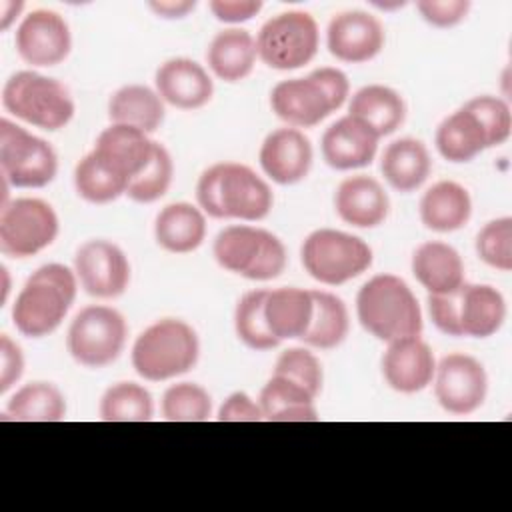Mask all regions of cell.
I'll list each match as a JSON object with an SVG mask.
<instances>
[{
	"instance_id": "42",
	"label": "cell",
	"mask_w": 512,
	"mask_h": 512,
	"mask_svg": "<svg viewBox=\"0 0 512 512\" xmlns=\"http://www.w3.org/2000/svg\"><path fill=\"white\" fill-rule=\"evenodd\" d=\"M274 374L304 386L314 396L322 392V384H324L322 362L314 352H310L304 346H294L280 352L274 364Z\"/></svg>"
},
{
	"instance_id": "6",
	"label": "cell",
	"mask_w": 512,
	"mask_h": 512,
	"mask_svg": "<svg viewBox=\"0 0 512 512\" xmlns=\"http://www.w3.org/2000/svg\"><path fill=\"white\" fill-rule=\"evenodd\" d=\"M200 358L196 330L180 318H160L144 328L132 344L130 360L148 382H164L190 372Z\"/></svg>"
},
{
	"instance_id": "12",
	"label": "cell",
	"mask_w": 512,
	"mask_h": 512,
	"mask_svg": "<svg viewBox=\"0 0 512 512\" xmlns=\"http://www.w3.org/2000/svg\"><path fill=\"white\" fill-rule=\"evenodd\" d=\"M58 174L52 144L16 122L0 120V176L10 188H44Z\"/></svg>"
},
{
	"instance_id": "47",
	"label": "cell",
	"mask_w": 512,
	"mask_h": 512,
	"mask_svg": "<svg viewBox=\"0 0 512 512\" xmlns=\"http://www.w3.org/2000/svg\"><path fill=\"white\" fill-rule=\"evenodd\" d=\"M262 6L260 0H212L208 4L214 18L224 24L248 22L262 10Z\"/></svg>"
},
{
	"instance_id": "7",
	"label": "cell",
	"mask_w": 512,
	"mask_h": 512,
	"mask_svg": "<svg viewBox=\"0 0 512 512\" xmlns=\"http://www.w3.org/2000/svg\"><path fill=\"white\" fill-rule=\"evenodd\" d=\"M212 254L220 268L256 282L278 278L288 264L284 242L270 230L250 224L222 228L214 238Z\"/></svg>"
},
{
	"instance_id": "37",
	"label": "cell",
	"mask_w": 512,
	"mask_h": 512,
	"mask_svg": "<svg viewBox=\"0 0 512 512\" xmlns=\"http://www.w3.org/2000/svg\"><path fill=\"white\" fill-rule=\"evenodd\" d=\"M98 414L104 422H148L154 416V400L142 384L124 380L104 390Z\"/></svg>"
},
{
	"instance_id": "43",
	"label": "cell",
	"mask_w": 512,
	"mask_h": 512,
	"mask_svg": "<svg viewBox=\"0 0 512 512\" xmlns=\"http://www.w3.org/2000/svg\"><path fill=\"white\" fill-rule=\"evenodd\" d=\"M482 124L486 138H488V148L502 146L510 134H512V112L510 106L504 98L492 96V94H482L474 96L464 104Z\"/></svg>"
},
{
	"instance_id": "16",
	"label": "cell",
	"mask_w": 512,
	"mask_h": 512,
	"mask_svg": "<svg viewBox=\"0 0 512 512\" xmlns=\"http://www.w3.org/2000/svg\"><path fill=\"white\" fill-rule=\"evenodd\" d=\"M18 56L34 68H50L64 62L72 50L70 26L54 10L38 8L22 18L14 36Z\"/></svg>"
},
{
	"instance_id": "39",
	"label": "cell",
	"mask_w": 512,
	"mask_h": 512,
	"mask_svg": "<svg viewBox=\"0 0 512 512\" xmlns=\"http://www.w3.org/2000/svg\"><path fill=\"white\" fill-rule=\"evenodd\" d=\"M160 410L168 422H206L212 416V396L196 382H176L164 390Z\"/></svg>"
},
{
	"instance_id": "9",
	"label": "cell",
	"mask_w": 512,
	"mask_h": 512,
	"mask_svg": "<svg viewBox=\"0 0 512 512\" xmlns=\"http://www.w3.org/2000/svg\"><path fill=\"white\" fill-rule=\"evenodd\" d=\"M300 260L316 282L340 286L364 274L372 266L374 254L360 236L334 228H318L304 238Z\"/></svg>"
},
{
	"instance_id": "18",
	"label": "cell",
	"mask_w": 512,
	"mask_h": 512,
	"mask_svg": "<svg viewBox=\"0 0 512 512\" xmlns=\"http://www.w3.org/2000/svg\"><path fill=\"white\" fill-rule=\"evenodd\" d=\"M258 162L262 172L280 186L302 182L314 162L310 138L292 126L276 128L260 144Z\"/></svg>"
},
{
	"instance_id": "48",
	"label": "cell",
	"mask_w": 512,
	"mask_h": 512,
	"mask_svg": "<svg viewBox=\"0 0 512 512\" xmlns=\"http://www.w3.org/2000/svg\"><path fill=\"white\" fill-rule=\"evenodd\" d=\"M148 8L164 20H178L188 16L194 8L196 2L194 0H152L148 2Z\"/></svg>"
},
{
	"instance_id": "34",
	"label": "cell",
	"mask_w": 512,
	"mask_h": 512,
	"mask_svg": "<svg viewBox=\"0 0 512 512\" xmlns=\"http://www.w3.org/2000/svg\"><path fill=\"white\" fill-rule=\"evenodd\" d=\"M312 302V320L300 340L320 350L340 346L350 332V314L344 300L326 290H312Z\"/></svg>"
},
{
	"instance_id": "27",
	"label": "cell",
	"mask_w": 512,
	"mask_h": 512,
	"mask_svg": "<svg viewBox=\"0 0 512 512\" xmlns=\"http://www.w3.org/2000/svg\"><path fill=\"white\" fill-rule=\"evenodd\" d=\"M154 240L172 254L194 252L206 240V214L198 204H166L154 218Z\"/></svg>"
},
{
	"instance_id": "51",
	"label": "cell",
	"mask_w": 512,
	"mask_h": 512,
	"mask_svg": "<svg viewBox=\"0 0 512 512\" xmlns=\"http://www.w3.org/2000/svg\"><path fill=\"white\" fill-rule=\"evenodd\" d=\"M374 6L376 8H380V10H394V8H402V6H406V2H394V4H382V2H374Z\"/></svg>"
},
{
	"instance_id": "13",
	"label": "cell",
	"mask_w": 512,
	"mask_h": 512,
	"mask_svg": "<svg viewBox=\"0 0 512 512\" xmlns=\"http://www.w3.org/2000/svg\"><path fill=\"white\" fill-rule=\"evenodd\" d=\"M60 232L56 210L40 198H14L0 208V252L24 260L48 248Z\"/></svg>"
},
{
	"instance_id": "40",
	"label": "cell",
	"mask_w": 512,
	"mask_h": 512,
	"mask_svg": "<svg viewBox=\"0 0 512 512\" xmlns=\"http://www.w3.org/2000/svg\"><path fill=\"white\" fill-rule=\"evenodd\" d=\"M172 180H174L172 156L164 144L156 142L150 162L138 176L132 178V182L128 184L126 196L138 204H152L170 190Z\"/></svg>"
},
{
	"instance_id": "20",
	"label": "cell",
	"mask_w": 512,
	"mask_h": 512,
	"mask_svg": "<svg viewBox=\"0 0 512 512\" xmlns=\"http://www.w3.org/2000/svg\"><path fill=\"white\" fill-rule=\"evenodd\" d=\"M154 90L164 104L178 110H198L214 96V80L208 70L186 56L164 60L154 74Z\"/></svg>"
},
{
	"instance_id": "30",
	"label": "cell",
	"mask_w": 512,
	"mask_h": 512,
	"mask_svg": "<svg viewBox=\"0 0 512 512\" xmlns=\"http://www.w3.org/2000/svg\"><path fill=\"white\" fill-rule=\"evenodd\" d=\"M312 290L298 286H282L268 290L264 300V316L270 332L282 340H300L312 320Z\"/></svg>"
},
{
	"instance_id": "3",
	"label": "cell",
	"mask_w": 512,
	"mask_h": 512,
	"mask_svg": "<svg viewBox=\"0 0 512 512\" xmlns=\"http://www.w3.org/2000/svg\"><path fill=\"white\" fill-rule=\"evenodd\" d=\"M348 96V76L340 68L320 66L304 78L280 80L270 92V108L286 126L314 128L340 110Z\"/></svg>"
},
{
	"instance_id": "4",
	"label": "cell",
	"mask_w": 512,
	"mask_h": 512,
	"mask_svg": "<svg viewBox=\"0 0 512 512\" xmlns=\"http://www.w3.org/2000/svg\"><path fill=\"white\" fill-rule=\"evenodd\" d=\"M360 326L380 342L422 334V310L412 288L396 274H376L356 294Z\"/></svg>"
},
{
	"instance_id": "38",
	"label": "cell",
	"mask_w": 512,
	"mask_h": 512,
	"mask_svg": "<svg viewBox=\"0 0 512 512\" xmlns=\"http://www.w3.org/2000/svg\"><path fill=\"white\" fill-rule=\"evenodd\" d=\"M268 290H250L240 296L234 308V332L238 340L250 350H272L280 340L270 332L264 316V300Z\"/></svg>"
},
{
	"instance_id": "10",
	"label": "cell",
	"mask_w": 512,
	"mask_h": 512,
	"mask_svg": "<svg viewBox=\"0 0 512 512\" xmlns=\"http://www.w3.org/2000/svg\"><path fill=\"white\" fill-rule=\"evenodd\" d=\"M126 338L128 324L116 308L90 304L72 318L66 334V348L76 364L98 370L118 360L126 346Z\"/></svg>"
},
{
	"instance_id": "2",
	"label": "cell",
	"mask_w": 512,
	"mask_h": 512,
	"mask_svg": "<svg viewBox=\"0 0 512 512\" xmlns=\"http://www.w3.org/2000/svg\"><path fill=\"white\" fill-rule=\"evenodd\" d=\"M78 276L72 268L50 262L36 268L20 288L12 322L26 338H44L60 328L78 294Z\"/></svg>"
},
{
	"instance_id": "26",
	"label": "cell",
	"mask_w": 512,
	"mask_h": 512,
	"mask_svg": "<svg viewBox=\"0 0 512 512\" xmlns=\"http://www.w3.org/2000/svg\"><path fill=\"white\" fill-rule=\"evenodd\" d=\"M418 214L422 224L432 232H456L470 222V192L454 180H440L422 194Z\"/></svg>"
},
{
	"instance_id": "23",
	"label": "cell",
	"mask_w": 512,
	"mask_h": 512,
	"mask_svg": "<svg viewBox=\"0 0 512 512\" xmlns=\"http://www.w3.org/2000/svg\"><path fill=\"white\" fill-rule=\"evenodd\" d=\"M154 148L156 142L150 138V134L132 126L110 124L98 134L92 150L128 182H132V178L138 176L150 162Z\"/></svg>"
},
{
	"instance_id": "21",
	"label": "cell",
	"mask_w": 512,
	"mask_h": 512,
	"mask_svg": "<svg viewBox=\"0 0 512 512\" xmlns=\"http://www.w3.org/2000/svg\"><path fill=\"white\" fill-rule=\"evenodd\" d=\"M378 136L358 118L346 114L332 122L320 140L324 162L334 170H358L370 166L378 152Z\"/></svg>"
},
{
	"instance_id": "17",
	"label": "cell",
	"mask_w": 512,
	"mask_h": 512,
	"mask_svg": "<svg viewBox=\"0 0 512 512\" xmlns=\"http://www.w3.org/2000/svg\"><path fill=\"white\" fill-rule=\"evenodd\" d=\"M386 42L382 22L366 10H344L328 22L326 46L328 52L348 64L374 60Z\"/></svg>"
},
{
	"instance_id": "50",
	"label": "cell",
	"mask_w": 512,
	"mask_h": 512,
	"mask_svg": "<svg viewBox=\"0 0 512 512\" xmlns=\"http://www.w3.org/2000/svg\"><path fill=\"white\" fill-rule=\"evenodd\" d=\"M0 276H2V298H0V302L4 306L6 300H8V292H10V276H8V268L6 266L0 268Z\"/></svg>"
},
{
	"instance_id": "22",
	"label": "cell",
	"mask_w": 512,
	"mask_h": 512,
	"mask_svg": "<svg viewBox=\"0 0 512 512\" xmlns=\"http://www.w3.org/2000/svg\"><path fill=\"white\" fill-rule=\"evenodd\" d=\"M334 210L342 222L354 228H376L388 218L390 198L376 178L356 174L338 184Z\"/></svg>"
},
{
	"instance_id": "31",
	"label": "cell",
	"mask_w": 512,
	"mask_h": 512,
	"mask_svg": "<svg viewBox=\"0 0 512 512\" xmlns=\"http://www.w3.org/2000/svg\"><path fill=\"white\" fill-rule=\"evenodd\" d=\"M166 116L160 94L144 84L120 86L108 100L110 124L132 126L146 134L156 132Z\"/></svg>"
},
{
	"instance_id": "28",
	"label": "cell",
	"mask_w": 512,
	"mask_h": 512,
	"mask_svg": "<svg viewBox=\"0 0 512 512\" xmlns=\"http://www.w3.org/2000/svg\"><path fill=\"white\" fill-rule=\"evenodd\" d=\"M380 172L396 192L410 194L428 180L432 172V158L422 140L404 136L392 140L384 148Z\"/></svg>"
},
{
	"instance_id": "24",
	"label": "cell",
	"mask_w": 512,
	"mask_h": 512,
	"mask_svg": "<svg viewBox=\"0 0 512 512\" xmlns=\"http://www.w3.org/2000/svg\"><path fill=\"white\" fill-rule=\"evenodd\" d=\"M412 274L428 294H448L466 282L460 252L440 240L422 242L412 254Z\"/></svg>"
},
{
	"instance_id": "1",
	"label": "cell",
	"mask_w": 512,
	"mask_h": 512,
	"mask_svg": "<svg viewBox=\"0 0 512 512\" xmlns=\"http://www.w3.org/2000/svg\"><path fill=\"white\" fill-rule=\"evenodd\" d=\"M198 208L218 220H264L274 206L268 182L240 162H216L196 182Z\"/></svg>"
},
{
	"instance_id": "25",
	"label": "cell",
	"mask_w": 512,
	"mask_h": 512,
	"mask_svg": "<svg viewBox=\"0 0 512 512\" xmlns=\"http://www.w3.org/2000/svg\"><path fill=\"white\" fill-rule=\"evenodd\" d=\"M258 60L256 38L244 28H226L214 34L206 50L210 72L228 84L246 80Z\"/></svg>"
},
{
	"instance_id": "45",
	"label": "cell",
	"mask_w": 512,
	"mask_h": 512,
	"mask_svg": "<svg viewBox=\"0 0 512 512\" xmlns=\"http://www.w3.org/2000/svg\"><path fill=\"white\" fill-rule=\"evenodd\" d=\"M218 422H260L264 420L258 400H254L250 394L238 390L226 396V400L220 404L216 412Z\"/></svg>"
},
{
	"instance_id": "32",
	"label": "cell",
	"mask_w": 512,
	"mask_h": 512,
	"mask_svg": "<svg viewBox=\"0 0 512 512\" xmlns=\"http://www.w3.org/2000/svg\"><path fill=\"white\" fill-rule=\"evenodd\" d=\"M434 144L438 154L454 164L470 162L480 152L488 150V138L482 124L464 104L438 124Z\"/></svg>"
},
{
	"instance_id": "15",
	"label": "cell",
	"mask_w": 512,
	"mask_h": 512,
	"mask_svg": "<svg viewBox=\"0 0 512 512\" xmlns=\"http://www.w3.org/2000/svg\"><path fill=\"white\" fill-rule=\"evenodd\" d=\"M74 272L80 288L100 300L122 296L130 286V262L124 250L106 238H92L78 246Z\"/></svg>"
},
{
	"instance_id": "35",
	"label": "cell",
	"mask_w": 512,
	"mask_h": 512,
	"mask_svg": "<svg viewBox=\"0 0 512 512\" xmlns=\"http://www.w3.org/2000/svg\"><path fill=\"white\" fill-rule=\"evenodd\" d=\"M66 410L60 388L44 380L20 386L6 404V414L18 422H60L66 418Z\"/></svg>"
},
{
	"instance_id": "19",
	"label": "cell",
	"mask_w": 512,
	"mask_h": 512,
	"mask_svg": "<svg viewBox=\"0 0 512 512\" xmlns=\"http://www.w3.org/2000/svg\"><path fill=\"white\" fill-rule=\"evenodd\" d=\"M386 384L400 394H416L432 384L436 358L420 336H404L388 342L382 360Z\"/></svg>"
},
{
	"instance_id": "36",
	"label": "cell",
	"mask_w": 512,
	"mask_h": 512,
	"mask_svg": "<svg viewBox=\"0 0 512 512\" xmlns=\"http://www.w3.org/2000/svg\"><path fill=\"white\" fill-rule=\"evenodd\" d=\"M74 188L76 194L90 204H108L126 196L128 180L102 160L94 150L78 160L74 166Z\"/></svg>"
},
{
	"instance_id": "11",
	"label": "cell",
	"mask_w": 512,
	"mask_h": 512,
	"mask_svg": "<svg viewBox=\"0 0 512 512\" xmlns=\"http://www.w3.org/2000/svg\"><path fill=\"white\" fill-rule=\"evenodd\" d=\"M320 46L318 24L304 10H288L268 18L256 34L258 60L272 70H298L310 64Z\"/></svg>"
},
{
	"instance_id": "49",
	"label": "cell",
	"mask_w": 512,
	"mask_h": 512,
	"mask_svg": "<svg viewBox=\"0 0 512 512\" xmlns=\"http://www.w3.org/2000/svg\"><path fill=\"white\" fill-rule=\"evenodd\" d=\"M24 8L22 0H0V30H8Z\"/></svg>"
},
{
	"instance_id": "41",
	"label": "cell",
	"mask_w": 512,
	"mask_h": 512,
	"mask_svg": "<svg viewBox=\"0 0 512 512\" xmlns=\"http://www.w3.org/2000/svg\"><path fill=\"white\" fill-rule=\"evenodd\" d=\"M478 258L500 272L512 270V218L500 216L486 222L476 234Z\"/></svg>"
},
{
	"instance_id": "33",
	"label": "cell",
	"mask_w": 512,
	"mask_h": 512,
	"mask_svg": "<svg viewBox=\"0 0 512 512\" xmlns=\"http://www.w3.org/2000/svg\"><path fill=\"white\" fill-rule=\"evenodd\" d=\"M258 404L268 422H316V396L304 386L272 374L258 394Z\"/></svg>"
},
{
	"instance_id": "44",
	"label": "cell",
	"mask_w": 512,
	"mask_h": 512,
	"mask_svg": "<svg viewBox=\"0 0 512 512\" xmlns=\"http://www.w3.org/2000/svg\"><path fill=\"white\" fill-rule=\"evenodd\" d=\"M416 10L434 28H452L468 16L470 2L468 0H420L416 2Z\"/></svg>"
},
{
	"instance_id": "14",
	"label": "cell",
	"mask_w": 512,
	"mask_h": 512,
	"mask_svg": "<svg viewBox=\"0 0 512 512\" xmlns=\"http://www.w3.org/2000/svg\"><path fill=\"white\" fill-rule=\"evenodd\" d=\"M434 396L442 410L454 416L476 412L488 396V374L484 364L464 352H452L436 362Z\"/></svg>"
},
{
	"instance_id": "29",
	"label": "cell",
	"mask_w": 512,
	"mask_h": 512,
	"mask_svg": "<svg viewBox=\"0 0 512 512\" xmlns=\"http://www.w3.org/2000/svg\"><path fill=\"white\" fill-rule=\"evenodd\" d=\"M348 114L362 120L378 138L396 132L406 120V102L398 90L368 84L350 96Z\"/></svg>"
},
{
	"instance_id": "46",
	"label": "cell",
	"mask_w": 512,
	"mask_h": 512,
	"mask_svg": "<svg viewBox=\"0 0 512 512\" xmlns=\"http://www.w3.org/2000/svg\"><path fill=\"white\" fill-rule=\"evenodd\" d=\"M24 374L22 348L8 336H0V394H6Z\"/></svg>"
},
{
	"instance_id": "5",
	"label": "cell",
	"mask_w": 512,
	"mask_h": 512,
	"mask_svg": "<svg viewBox=\"0 0 512 512\" xmlns=\"http://www.w3.org/2000/svg\"><path fill=\"white\" fill-rule=\"evenodd\" d=\"M434 326L454 338H490L506 322V300L490 284H468L448 294H428Z\"/></svg>"
},
{
	"instance_id": "8",
	"label": "cell",
	"mask_w": 512,
	"mask_h": 512,
	"mask_svg": "<svg viewBox=\"0 0 512 512\" xmlns=\"http://www.w3.org/2000/svg\"><path fill=\"white\" fill-rule=\"evenodd\" d=\"M2 106L14 118L48 132L66 128L76 112L70 90L36 70L14 72L4 82Z\"/></svg>"
}]
</instances>
